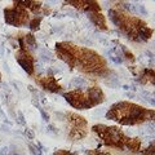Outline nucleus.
<instances>
[{"mask_svg": "<svg viewBox=\"0 0 155 155\" xmlns=\"http://www.w3.org/2000/svg\"><path fill=\"white\" fill-rule=\"evenodd\" d=\"M109 17H110L111 22L114 23L115 26H121V25H123V21H121L119 13H118V12H115L114 9H110L109 10Z\"/></svg>", "mask_w": 155, "mask_h": 155, "instance_id": "39448f33", "label": "nucleus"}, {"mask_svg": "<svg viewBox=\"0 0 155 155\" xmlns=\"http://www.w3.org/2000/svg\"><path fill=\"white\" fill-rule=\"evenodd\" d=\"M18 123H20V124H23V126H25V124H26L25 118H23V115L21 114V112H18Z\"/></svg>", "mask_w": 155, "mask_h": 155, "instance_id": "ddd939ff", "label": "nucleus"}, {"mask_svg": "<svg viewBox=\"0 0 155 155\" xmlns=\"http://www.w3.org/2000/svg\"><path fill=\"white\" fill-rule=\"evenodd\" d=\"M40 115H41V118H43L45 121H49V115L47 114L45 111H43V109H40Z\"/></svg>", "mask_w": 155, "mask_h": 155, "instance_id": "9b49d317", "label": "nucleus"}, {"mask_svg": "<svg viewBox=\"0 0 155 155\" xmlns=\"http://www.w3.org/2000/svg\"><path fill=\"white\" fill-rule=\"evenodd\" d=\"M126 146L128 149H131V150L136 151V150L140 149V142L136 141V140H128V141L126 142Z\"/></svg>", "mask_w": 155, "mask_h": 155, "instance_id": "6e6552de", "label": "nucleus"}, {"mask_svg": "<svg viewBox=\"0 0 155 155\" xmlns=\"http://www.w3.org/2000/svg\"><path fill=\"white\" fill-rule=\"evenodd\" d=\"M29 147H30V151H31V154H32V155H41V154H40V150H38L36 146L30 145Z\"/></svg>", "mask_w": 155, "mask_h": 155, "instance_id": "9d476101", "label": "nucleus"}, {"mask_svg": "<svg viewBox=\"0 0 155 155\" xmlns=\"http://www.w3.org/2000/svg\"><path fill=\"white\" fill-rule=\"evenodd\" d=\"M10 155H20V154H14V153H12Z\"/></svg>", "mask_w": 155, "mask_h": 155, "instance_id": "f3484780", "label": "nucleus"}, {"mask_svg": "<svg viewBox=\"0 0 155 155\" xmlns=\"http://www.w3.org/2000/svg\"><path fill=\"white\" fill-rule=\"evenodd\" d=\"M137 36H140V40H147L151 35V31L146 26H140L138 31H137Z\"/></svg>", "mask_w": 155, "mask_h": 155, "instance_id": "20e7f679", "label": "nucleus"}, {"mask_svg": "<svg viewBox=\"0 0 155 155\" xmlns=\"http://www.w3.org/2000/svg\"><path fill=\"white\" fill-rule=\"evenodd\" d=\"M0 54H4V45H0Z\"/></svg>", "mask_w": 155, "mask_h": 155, "instance_id": "dca6fc26", "label": "nucleus"}, {"mask_svg": "<svg viewBox=\"0 0 155 155\" xmlns=\"http://www.w3.org/2000/svg\"><path fill=\"white\" fill-rule=\"evenodd\" d=\"M26 135H27L29 138H34V132H31V131L26 129Z\"/></svg>", "mask_w": 155, "mask_h": 155, "instance_id": "2eb2a0df", "label": "nucleus"}, {"mask_svg": "<svg viewBox=\"0 0 155 155\" xmlns=\"http://www.w3.org/2000/svg\"><path fill=\"white\" fill-rule=\"evenodd\" d=\"M39 22H40V20H35L34 22H31V26H30V27H31V29H38Z\"/></svg>", "mask_w": 155, "mask_h": 155, "instance_id": "4468645a", "label": "nucleus"}, {"mask_svg": "<svg viewBox=\"0 0 155 155\" xmlns=\"http://www.w3.org/2000/svg\"><path fill=\"white\" fill-rule=\"evenodd\" d=\"M43 85H44V87H45L47 89H49L50 92H58V91H59V87H58L57 84H56L54 82H53L52 79H49L48 82H44Z\"/></svg>", "mask_w": 155, "mask_h": 155, "instance_id": "423d86ee", "label": "nucleus"}, {"mask_svg": "<svg viewBox=\"0 0 155 155\" xmlns=\"http://www.w3.org/2000/svg\"><path fill=\"white\" fill-rule=\"evenodd\" d=\"M85 79L84 78H76V79H74L73 82L70 83V85L71 87H75V88H79V87H83V85L85 84Z\"/></svg>", "mask_w": 155, "mask_h": 155, "instance_id": "1a4fd4ad", "label": "nucleus"}, {"mask_svg": "<svg viewBox=\"0 0 155 155\" xmlns=\"http://www.w3.org/2000/svg\"><path fill=\"white\" fill-rule=\"evenodd\" d=\"M88 17L91 18V21L94 23V25L100 26L101 29L105 27V18H103V16L101 13H94V12H91Z\"/></svg>", "mask_w": 155, "mask_h": 155, "instance_id": "7ed1b4c3", "label": "nucleus"}, {"mask_svg": "<svg viewBox=\"0 0 155 155\" xmlns=\"http://www.w3.org/2000/svg\"><path fill=\"white\" fill-rule=\"evenodd\" d=\"M40 59L43 62H50L52 61V53L47 49H43L41 53H40Z\"/></svg>", "mask_w": 155, "mask_h": 155, "instance_id": "0eeeda50", "label": "nucleus"}, {"mask_svg": "<svg viewBox=\"0 0 155 155\" xmlns=\"http://www.w3.org/2000/svg\"><path fill=\"white\" fill-rule=\"evenodd\" d=\"M110 58H111V61H112V62H115V64H118V65H120L121 62H123V59L119 58V57H116V56H111Z\"/></svg>", "mask_w": 155, "mask_h": 155, "instance_id": "f8f14e48", "label": "nucleus"}, {"mask_svg": "<svg viewBox=\"0 0 155 155\" xmlns=\"http://www.w3.org/2000/svg\"><path fill=\"white\" fill-rule=\"evenodd\" d=\"M20 56H22V58H18V64L22 66V68L27 74H31L32 73V62H31V59L27 58V56H26L25 53H21Z\"/></svg>", "mask_w": 155, "mask_h": 155, "instance_id": "f03ea898", "label": "nucleus"}, {"mask_svg": "<svg viewBox=\"0 0 155 155\" xmlns=\"http://www.w3.org/2000/svg\"><path fill=\"white\" fill-rule=\"evenodd\" d=\"M88 94H89L88 100L91 101L93 105H97V103H100V102H102V101H103V94H102V91H101L100 88L88 89Z\"/></svg>", "mask_w": 155, "mask_h": 155, "instance_id": "f257e3e1", "label": "nucleus"}]
</instances>
